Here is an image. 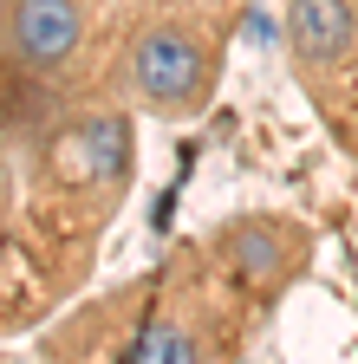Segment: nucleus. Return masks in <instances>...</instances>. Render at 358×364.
<instances>
[{
  "label": "nucleus",
  "mask_w": 358,
  "mask_h": 364,
  "mask_svg": "<svg viewBox=\"0 0 358 364\" xmlns=\"http://www.w3.org/2000/svg\"><path fill=\"white\" fill-rule=\"evenodd\" d=\"M130 91H137L157 117H176V124L209 111V91H215L209 39L183 14H150L130 33Z\"/></svg>",
  "instance_id": "1"
},
{
  "label": "nucleus",
  "mask_w": 358,
  "mask_h": 364,
  "mask_svg": "<svg viewBox=\"0 0 358 364\" xmlns=\"http://www.w3.org/2000/svg\"><path fill=\"white\" fill-rule=\"evenodd\" d=\"M92 39V14L85 0H7L0 7V65L53 85L85 59Z\"/></svg>",
  "instance_id": "2"
},
{
  "label": "nucleus",
  "mask_w": 358,
  "mask_h": 364,
  "mask_svg": "<svg viewBox=\"0 0 358 364\" xmlns=\"http://www.w3.org/2000/svg\"><path fill=\"white\" fill-rule=\"evenodd\" d=\"M72 150H78V169L98 182V189H124V176H130V117L117 111H98V117H85L72 130Z\"/></svg>",
  "instance_id": "5"
},
{
  "label": "nucleus",
  "mask_w": 358,
  "mask_h": 364,
  "mask_svg": "<svg viewBox=\"0 0 358 364\" xmlns=\"http://www.w3.org/2000/svg\"><path fill=\"white\" fill-rule=\"evenodd\" d=\"M287 53L306 78L339 72L358 53V0H287Z\"/></svg>",
  "instance_id": "4"
},
{
  "label": "nucleus",
  "mask_w": 358,
  "mask_h": 364,
  "mask_svg": "<svg viewBox=\"0 0 358 364\" xmlns=\"http://www.w3.org/2000/svg\"><path fill=\"white\" fill-rule=\"evenodd\" d=\"M130 364H209V351L183 318H150L130 345Z\"/></svg>",
  "instance_id": "6"
},
{
  "label": "nucleus",
  "mask_w": 358,
  "mask_h": 364,
  "mask_svg": "<svg viewBox=\"0 0 358 364\" xmlns=\"http://www.w3.org/2000/svg\"><path fill=\"white\" fill-rule=\"evenodd\" d=\"M215 247H221V267H228L248 293H280V287L293 280L306 241H300V228H287V221L248 215V221H235V228H221Z\"/></svg>",
  "instance_id": "3"
}]
</instances>
